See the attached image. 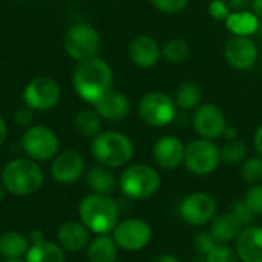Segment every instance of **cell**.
Instances as JSON below:
<instances>
[{
  "label": "cell",
  "mask_w": 262,
  "mask_h": 262,
  "mask_svg": "<svg viewBox=\"0 0 262 262\" xmlns=\"http://www.w3.org/2000/svg\"><path fill=\"white\" fill-rule=\"evenodd\" d=\"M114 72L106 60L95 55L77 61L72 72V86L75 94L86 103L94 104L107 91L112 89Z\"/></svg>",
  "instance_id": "cell-1"
},
{
  "label": "cell",
  "mask_w": 262,
  "mask_h": 262,
  "mask_svg": "<svg viewBox=\"0 0 262 262\" xmlns=\"http://www.w3.org/2000/svg\"><path fill=\"white\" fill-rule=\"evenodd\" d=\"M0 183L6 193L18 198L37 193L45 184L43 169L31 158H14L8 161L0 173Z\"/></svg>",
  "instance_id": "cell-2"
},
{
  "label": "cell",
  "mask_w": 262,
  "mask_h": 262,
  "mask_svg": "<svg viewBox=\"0 0 262 262\" xmlns=\"http://www.w3.org/2000/svg\"><path fill=\"white\" fill-rule=\"evenodd\" d=\"M78 220L92 235H111L120 221V206L114 196L89 193L78 204Z\"/></svg>",
  "instance_id": "cell-3"
},
{
  "label": "cell",
  "mask_w": 262,
  "mask_h": 262,
  "mask_svg": "<svg viewBox=\"0 0 262 262\" xmlns=\"http://www.w3.org/2000/svg\"><path fill=\"white\" fill-rule=\"evenodd\" d=\"M132 140L120 130H101L91 141V155L97 161L109 169L124 167L134 157Z\"/></svg>",
  "instance_id": "cell-4"
},
{
  "label": "cell",
  "mask_w": 262,
  "mask_h": 262,
  "mask_svg": "<svg viewBox=\"0 0 262 262\" xmlns=\"http://www.w3.org/2000/svg\"><path fill=\"white\" fill-rule=\"evenodd\" d=\"M161 177L158 170L149 164L137 163L127 166L118 177V189L127 200L143 201L158 193Z\"/></svg>",
  "instance_id": "cell-5"
},
{
  "label": "cell",
  "mask_w": 262,
  "mask_h": 262,
  "mask_svg": "<svg viewBox=\"0 0 262 262\" xmlns=\"http://www.w3.org/2000/svg\"><path fill=\"white\" fill-rule=\"evenodd\" d=\"M63 46L69 58L81 61L98 55L101 48V37L91 23H74L71 25L63 37Z\"/></svg>",
  "instance_id": "cell-6"
},
{
  "label": "cell",
  "mask_w": 262,
  "mask_h": 262,
  "mask_svg": "<svg viewBox=\"0 0 262 262\" xmlns=\"http://www.w3.org/2000/svg\"><path fill=\"white\" fill-rule=\"evenodd\" d=\"M20 144L26 157L37 163L52 161L60 152V140L57 134L52 129L40 124H32L31 127L25 129Z\"/></svg>",
  "instance_id": "cell-7"
},
{
  "label": "cell",
  "mask_w": 262,
  "mask_h": 262,
  "mask_svg": "<svg viewBox=\"0 0 262 262\" xmlns=\"http://www.w3.org/2000/svg\"><path fill=\"white\" fill-rule=\"evenodd\" d=\"M220 164H221L220 147L213 141L196 138L192 140L189 144H186L183 166L192 175L196 177L212 175L220 167Z\"/></svg>",
  "instance_id": "cell-8"
},
{
  "label": "cell",
  "mask_w": 262,
  "mask_h": 262,
  "mask_svg": "<svg viewBox=\"0 0 262 262\" xmlns=\"http://www.w3.org/2000/svg\"><path fill=\"white\" fill-rule=\"evenodd\" d=\"M138 115L147 126L164 127L177 120V104L173 97L160 91H152L140 100Z\"/></svg>",
  "instance_id": "cell-9"
},
{
  "label": "cell",
  "mask_w": 262,
  "mask_h": 262,
  "mask_svg": "<svg viewBox=\"0 0 262 262\" xmlns=\"http://www.w3.org/2000/svg\"><path fill=\"white\" fill-rule=\"evenodd\" d=\"M178 215L192 227H204L218 215V203L213 195L196 190L183 198L178 206Z\"/></svg>",
  "instance_id": "cell-10"
},
{
  "label": "cell",
  "mask_w": 262,
  "mask_h": 262,
  "mask_svg": "<svg viewBox=\"0 0 262 262\" xmlns=\"http://www.w3.org/2000/svg\"><path fill=\"white\" fill-rule=\"evenodd\" d=\"M111 235L120 250L134 253L146 249L152 243L154 229L146 220L126 218L118 221Z\"/></svg>",
  "instance_id": "cell-11"
},
{
  "label": "cell",
  "mask_w": 262,
  "mask_h": 262,
  "mask_svg": "<svg viewBox=\"0 0 262 262\" xmlns=\"http://www.w3.org/2000/svg\"><path fill=\"white\" fill-rule=\"evenodd\" d=\"M25 106L32 111H49L57 106L61 98L60 84L46 75L32 78L23 89L21 94Z\"/></svg>",
  "instance_id": "cell-12"
},
{
  "label": "cell",
  "mask_w": 262,
  "mask_h": 262,
  "mask_svg": "<svg viewBox=\"0 0 262 262\" xmlns=\"http://www.w3.org/2000/svg\"><path fill=\"white\" fill-rule=\"evenodd\" d=\"M226 126H227V121H226L223 111L212 103L200 104L193 111L192 127L196 132V135H200V138L213 141L223 137Z\"/></svg>",
  "instance_id": "cell-13"
},
{
  "label": "cell",
  "mask_w": 262,
  "mask_h": 262,
  "mask_svg": "<svg viewBox=\"0 0 262 262\" xmlns=\"http://www.w3.org/2000/svg\"><path fill=\"white\" fill-rule=\"evenodd\" d=\"M86 173V161L77 150H63L55 155L51 163V177L55 183L72 184Z\"/></svg>",
  "instance_id": "cell-14"
},
{
  "label": "cell",
  "mask_w": 262,
  "mask_h": 262,
  "mask_svg": "<svg viewBox=\"0 0 262 262\" xmlns=\"http://www.w3.org/2000/svg\"><path fill=\"white\" fill-rule=\"evenodd\" d=\"M259 57L258 45L252 37L233 35L224 46V58L229 66L238 71H246L255 66Z\"/></svg>",
  "instance_id": "cell-15"
},
{
  "label": "cell",
  "mask_w": 262,
  "mask_h": 262,
  "mask_svg": "<svg viewBox=\"0 0 262 262\" xmlns=\"http://www.w3.org/2000/svg\"><path fill=\"white\" fill-rule=\"evenodd\" d=\"M186 144L178 137H160L152 146V160L157 167L163 170H175L183 166Z\"/></svg>",
  "instance_id": "cell-16"
},
{
  "label": "cell",
  "mask_w": 262,
  "mask_h": 262,
  "mask_svg": "<svg viewBox=\"0 0 262 262\" xmlns=\"http://www.w3.org/2000/svg\"><path fill=\"white\" fill-rule=\"evenodd\" d=\"M127 55H129V60L137 68H141V69L154 68L163 57L161 46L154 37L147 34L137 35L130 40L127 46Z\"/></svg>",
  "instance_id": "cell-17"
},
{
  "label": "cell",
  "mask_w": 262,
  "mask_h": 262,
  "mask_svg": "<svg viewBox=\"0 0 262 262\" xmlns=\"http://www.w3.org/2000/svg\"><path fill=\"white\" fill-rule=\"evenodd\" d=\"M91 232L88 227L78 220V221H66L63 223L57 230V243L61 246V249L68 253H78L86 250L89 241H91Z\"/></svg>",
  "instance_id": "cell-18"
},
{
  "label": "cell",
  "mask_w": 262,
  "mask_h": 262,
  "mask_svg": "<svg viewBox=\"0 0 262 262\" xmlns=\"http://www.w3.org/2000/svg\"><path fill=\"white\" fill-rule=\"evenodd\" d=\"M92 106L97 111V114L107 121H120L126 118L130 112V101L127 95L114 89L107 91Z\"/></svg>",
  "instance_id": "cell-19"
},
{
  "label": "cell",
  "mask_w": 262,
  "mask_h": 262,
  "mask_svg": "<svg viewBox=\"0 0 262 262\" xmlns=\"http://www.w3.org/2000/svg\"><path fill=\"white\" fill-rule=\"evenodd\" d=\"M241 262H262V226H249L233 243Z\"/></svg>",
  "instance_id": "cell-20"
},
{
  "label": "cell",
  "mask_w": 262,
  "mask_h": 262,
  "mask_svg": "<svg viewBox=\"0 0 262 262\" xmlns=\"http://www.w3.org/2000/svg\"><path fill=\"white\" fill-rule=\"evenodd\" d=\"M84 181L91 193L112 196V193L118 189V178L115 177L112 169L101 164L88 169L84 173Z\"/></svg>",
  "instance_id": "cell-21"
},
{
  "label": "cell",
  "mask_w": 262,
  "mask_h": 262,
  "mask_svg": "<svg viewBox=\"0 0 262 262\" xmlns=\"http://www.w3.org/2000/svg\"><path fill=\"white\" fill-rule=\"evenodd\" d=\"M244 227L239 224V221L230 213V212H224V213H218L213 221L209 224V233L213 236V239L216 241V244H232L236 241L238 235L241 233Z\"/></svg>",
  "instance_id": "cell-22"
},
{
  "label": "cell",
  "mask_w": 262,
  "mask_h": 262,
  "mask_svg": "<svg viewBox=\"0 0 262 262\" xmlns=\"http://www.w3.org/2000/svg\"><path fill=\"white\" fill-rule=\"evenodd\" d=\"M118 250L112 235H95L86 247V258L89 262H117Z\"/></svg>",
  "instance_id": "cell-23"
},
{
  "label": "cell",
  "mask_w": 262,
  "mask_h": 262,
  "mask_svg": "<svg viewBox=\"0 0 262 262\" xmlns=\"http://www.w3.org/2000/svg\"><path fill=\"white\" fill-rule=\"evenodd\" d=\"M66 252L57 241L43 239L29 246L25 262H66Z\"/></svg>",
  "instance_id": "cell-24"
},
{
  "label": "cell",
  "mask_w": 262,
  "mask_h": 262,
  "mask_svg": "<svg viewBox=\"0 0 262 262\" xmlns=\"http://www.w3.org/2000/svg\"><path fill=\"white\" fill-rule=\"evenodd\" d=\"M31 243L20 232L8 230L0 235V256L3 259H23Z\"/></svg>",
  "instance_id": "cell-25"
},
{
  "label": "cell",
  "mask_w": 262,
  "mask_h": 262,
  "mask_svg": "<svg viewBox=\"0 0 262 262\" xmlns=\"http://www.w3.org/2000/svg\"><path fill=\"white\" fill-rule=\"evenodd\" d=\"M261 20L249 9L246 11H232L226 20V28L233 35L250 37L258 32Z\"/></svg>",
  "instance_id": "cell-26"
},
{
  "label": "cell",
  "mask_w": 262,
  "mask_h": 262,
  "mask_svg": "<svg viewBox=\"0 0 262 262\" xmlns=\"http://www.w3.org/2000/svg\"><path fill=\"white\" fill-rule=\"evenodd\" d=\"M201 88L193 81L181 83L173 94V101L178 109L181 111H195L201 103Z\"/></svg>",
  "instance_id": "cell-27"
},
{
  "label": "cell",
  "mask_w": 262,
  "mask_h": 262,
  "mask_svg": "<svg viewBox=\"0 0 262 262\" xmlns=\"http://www.w3.org/2000/svg\"><path fill=\"white\" fill-rule=\"evenodd\" d=\"M101 117L95 109H83L75 115L74 124L77 132L84 138H95L101 132Z\"/></svg>",
  "instance_id": "cell-28"
},
{
  "label": "cell",
  "mask_w": 262,
  "mask_h": 262,
  "mask_svg": "<svg viewBox=\"0 0 262 262\" xmlns=\"http://www.w3.org/2000/svg\"><path fill=\"white\" fill-rule=\"evenodd\" d=\"M161 55L166 58L170 64H181L184 63L190 55V46L189 43L181 37H173L164 43L161 48Z\"/></svg>",
  "instance_id": "cell-29"
},
{
  "label": "cell",
  "mask_w": 262,
  "mask_h": 262,
  "mask_svg": "<svg viewBox=\"0 0 262 262\" xmlns=\"http://www.w3.org/2000/svg\"><path fill=\"white\" fill-rule=\"evenodd\" d=\"M247 154H249L247 144L244 141H241L239 138L226 141L220 147L221 163H226V164H230V166L241 164L247 158Z\"/></svg>",
  "instance_id": "cell-30"
},
{
  "label": "cell",
  "mask_w": 262,
  "mask_h": 262,
  "mask_svg": "<svg viewBox=\"0 0 262 262\" xmlns=\"http://www.w3.org/2000/svg\"><path fill=\"white\" fill-rule=\"evenodd\" d=\"M241 178L244 183L249 186L261 184L262 183V157L261 155H253L247 157L241 163Z\"/></svg>",
  "instance_id": "cell-31"
},
{
  "label": "cell",
  "mask_w": 262,
  "mask_h": 262,
  "mask_svg": "<svg viewBox=\"0 0 262 262\" xmlns=\"http://www.w3.org/2000/svg\"><path fill=\"white\" fill-rule=\"evenodd\" d=\"M203 262H241L235 247L229 244H216L206 256Z\"/></svg>",
  "instance_id": "cell-32"
},
{
  "label": "cell",
  "mask_w": 262,
  "mask_h": 262,
  "mask_svg": "<svg viewBox=\"0 0 262 262\" xmlns=\"http://www.w3.org/2000/svg\"><path fill=\"white\" fill-rule=\"evenodd\" d=\"M229 212L239 221V224H241L243 227H249V226L255 224V218H256V216L252 213V210L247 207V204L244 203L243 198L235 200V201L232 203Z\"/></svg>",
  "instance_id": "cell-33"
},
{
  "label": "cell",
  "mask_w": 262,
  "mask_h": 262,
  "mask_svg": "<svg viewBox=\"0 0 262 262\" xmlns=\"http://www.w3.org/2000/svg\"><path fill=\"white\" fill-rule=\"evenodd\" d=\"M243 200L256 218L262 216V183L250 186Z\"/></svg>",
  "instance_id": "cell-34"
},
{
  "label": "cell",
  "mask_w": 262,
  "mask_h": 262,
  "mask_svg": "<svg viewBox=\"0 0 262 262\" xmlns=\"http://www.w3.org/2000/svg\"><path fill=\"white\" fill-rule=\"evenodd\" d=\"M155 9H158L163 14L175 15L186 9L189 0H150Z\"/></svg>",
  "instance_id": "cell-35"
},
{
  "label": "cell",
  "mask_w": 262,
  "mask_h": 262,
  "mask_svg": "<svg viewBox=\"0 0 262 262\" xmlns=\"http://www.w3.org/2000/svg\"><path fill=\"white\" fill-rule=\"evenodd\" d=\"M216 246V241L213 239V236L209 233V230H201L195 235V239H193V247L195 250L204 258L213 247Z\"/></svg>",
  "instance_id": "cell-36"
},
{
  "label": "cell",
  "mask_w": 262,
  "mask_h": 262,
  "mask_svg": "<svg viewBox=\"0 0 262 262\" xmlns=\"http://www.w3.org/2000/svg\"><path fill=\"white\" fill-rule=\"evenodd\" d=\"M207 12L212 18L218 21H226L227 17L230 15L232 9L226 0H210L207 5Z\"/></svg>",
  "instance_id": "cell-37"
},
{
  "label": "cell",
  "mask_w": 262,
  "mask_h": 262,
  "mask_svg": "<svg viewBox=\"0 0 262 262\" xmlns=\"http://www.w3.org/2000/svg\"><path fill=\"white\" fill-rule=\"evenodd\" d=\"M32 121H34V111L28 106H23V107H18L14 114V123L18 126V127H31L32 126Z\"/></svg>",
  "instance_id": "cell-38"
},
{
  "label": "cell",
  "mask_w": 262,
  "mask_h": 262,
  "mask_svg": "<svg viewBox=\"0 0 262 262\" xmlns=\"http://www.w3.org/2000/svg\"><path fill=\"white\" fill-rule=\"evenodd\" d=\"M232 11H246L252 6L253 0H226Z\"/></svg>",
  "instance_id": "cell-39"
},
{
  "label": "cell",
  "mask_w": 262,
  "mask_h": 262,
  "mask_svg": "<svg viewBox=\"0 0 262 262\" xmlns=\"http://www.w3.org/2000/svg\"><path fill=\"white\" fill-rule=\"evenodd\" d=\"M253 146H255V150L258 152V155L262 157V123L253 135Z\"/></svg>",
  "instance_id": "cell-40"
},
{
  "label": "cell",
  "mask_w": 262,
  "mask_h": 262,
  "mask_svg": "<svg viewBox=\"0 0 262 262\" xmlns=\"http://www.w3.org/2000/svg\"><path fill=\"white\" fill-rule=\"evenodd\" d=\"M223 138H226V141H230V140H236L238 138V129L233 127V126H226L224 132H223Z\"/></svg>",
  "instance_id": "cell-41"
},
{
  "label": "cell",
  "mask_w": 262,
  "mask_h": 262,
  "mask_svg": "<svg viewBox=\"0 0 262 262\" xmlns=\"http://www.w3.org/2000/svg\"><path fill=\"white\" fill-rule=\"evenodd\" d=\"M152 262H183V261H181L178 256H175V255H170V253H161V255L155 256Z\"/></svg>",
  "instance_id": "cell-42"
},
{
  "label": "cell",
  "mask_w": 262,
  "mask_h": 262,
  "mask_svg": "<svg viewBox=\"0 0 262 262\" xmlns=\"http://www.w3.org/2000/svg\"><path fill=\"white\" fill-rule=\"evenodd\" d=\"M28 239H29L31 244H34V243L43 241V239H45V235H43V232H41L40 229H32V230L29 232V235H28Z\"/></svg>",
  "instance_id": "cell-43"
},
{
  "label": "cell",
  "mask_w": 262,
  "mask_h": 262,
  "mask_svg": "<svg viewBox=\"0 0 262 262\" xmlns=\"http://www.w3.org/2000/svg\"><path fill=\"white\" fill-rule=\"evenodd\" d=\"M6 135H8V126H6L5 118L0 115V147L3 146V143L6 140Z\"/></svg>",
  "instance_id": "cell-44"
},
{
  "label": "cell",
  "mask_w": 262,
  "mask_h": 262,
  "mask_svg": "<svg viewBox=\"0 0 262 262\" xmlns=\"http://www.w3.org/2000/svg\"><path fill=\"white\" fill-rule=\"evenodd\" d=\"M252 12L262 20V0H253L252 3Z\"/></svg>",
  "instance_id": "cell-45"
},
{
  "label": "cell",
  "mask_w": 262,
  "mask_h": 262,
  "mask_svg": "<svg viewBox=\"0 0 262 262\" xmlns=\"http://www.w3.org/2000/svg\"><path fill=\"white\" fill-rule=\"evenodd\" d=\"M5 195H6V190L3 189V186H2V183H0V203L5 200Z\"/></svg>",
  "instance_id": "cell-46"
},
{
  "label": "cell",
  "mask_w": 262,
  "mask_h": 262,
  "mask_svg": "<svg viewBox=\"0 0 262 262\" xmlns=\"http://www.w3.org/2000/svg\"><path fill=\"white\" fill-rule=\"evenodd\" d=\"M258 35H259V38L262 40V20H261V23H259V28H258V32H256Z\"/></svg>",
  "instance_id": "cell-47"
},
{
  "label": "cell",
  "mask_w": 262,
  "mask_h": 262,
  "mask_svg": "<svg viewBox=\"0 0 262 262\" xmlns=\"http://www.w3.org/2000/svg\"><path fill=\"white\" fill-rule=\"evenodd\" d=\"M3 262H25V259H3Z\"/></svg>",
  "instance_id": "cell-48"
}]
</instances>
